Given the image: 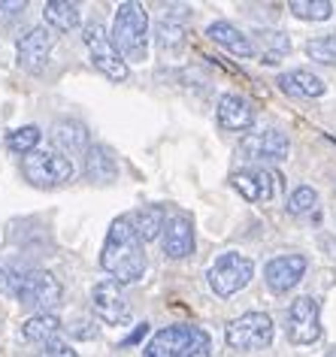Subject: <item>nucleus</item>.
Masks as SVG:
<instances>
[{"label":"nucleus","instance_id":"nucleus-25","mask_svg":"<svg viewBox=\"0 0 336 357\" xmlns=\"http://www.w3.org/2000/svg\"><path fill=\"white\" fill-rule=\"evenodd\" d=\"M288 10L303 22H324V19H330L333 3H327V0H291Z\"/></svg>","mask_w":336,"mask_h":357},{"label":"nucleus","instance_id":"nucleus-34","mask_svg":"<svg viewBox=\"0 0 336 357\" xmlns=\"http://www.w3.org/2000/svg\"><path fill=\"white\" fill-rule=\"evenodd\" d=\"M146 333H148V324H139V327H137L134 333H130V336H128V339H125V342H121V345H137V342H139V339H143Z\"/></svg>","mask_w":336,"mask_h":357},{"label":"nucleus","instance_id":"nucleus-12","mask_svg":"<svg viewBox=\"0 0 336 357\" xmlns=\"http://www.w3.org/2000/svg\"><path fill=\"white\" fill-rule=\"evenodd\" d=\"M52 37L49 28H31L24 37H19L15 43V55H19V67L28 70V73H40L49 61V52H52Z\"/></svg>","mask_w":336,"mask_h":357},{"label":"nucleus","instance_id":"nucleus-30","mask_svg":"<svg viewBox=\"0 0 336 357\" xmlns=\"http://www.w3.org/2000/svg\"><path fill=\"white\" fill-rule=\"evenodd\" d=\"M24 273H28V270H15V266H0V294H3V297H15V300H19Z\"/></svg>","mask_w":336,"mask_h":357},{"label":"nucleus","instance_id":"nucleus-8","mask_svg":"<svg viewBox=\"0 0 336 357\" xmlns=\"http://www.w3.org/2000/svg\"><path fill=\"white\" fill-rule=\"evenodd\" d=\"M61 282L49 270H28L19 291V303L24 309H33L37 315H49L61 303Z\"/></svg>","mask_w":336,"mask_h":357},{"label":"nucleus","instance_id":"nucleus-32","mask_svg":"<svg viewBox=\"0 0 336 357\" xmlns=\"http://www.w3.org/2000/svg\"><path fill=\"white\" fill-rule=\"evenodd\" d=\"M24 0H13V3H6V0H0V13H6V15H15V13H22L24 10Z\"/></svg>","mask_w":336,"mask_h":357},{"label":"nucleus","instance_id":"nucleus-22","mask_svg":"<svg viewBox=\"0 0 336 357\" xmlns=\"http://www.w3.org/2000/svg\"><path fill=\"white\" fill-rule=\"evenodd\" d=\"M43 15H46V22L55 31H73V28H79V22H82L79 6L70 3V0H49L46 13H43Z\"/></svg>","mask_w":336,"mask_h":357},{"label":"nucleus","instance_id":"nucleus-28","mask_svg":"<svg viewBox=\"0 0 336 357\" xmlns=\"http://www.w3.org/2000/svg\"><path fill=\"white\" fill-rule=\"evenodd\" d=\"M182 40H185V28L179 22H173L170 15H164L161 24H158V46L164 52H173L182 46Z\"/></svg>","mask_w":336,"mask_h":357},{"label":"nucleus","instance_id":"nucleus-16","mask_svg":"<svg viewBox=\"0 0 336 357\" xmlns=\"http://www.w3.org/2000/svg\"><path fill=\"white\" fill-rule=\"evenodd\" d=\"M254 121V106L243 94H224L218 100V124L224 130H245Z\"/></svg>","mask_w":336,"mask_h":357},{"label":"nucleus","instance_id":"nucleus-10","mask_svg":"<svg viewBox=\"0 0 336 357\" xmlns=\"http://www.w3.org/2000/svg\"><path fill=\"white\" fill-rule=\"evenodd\" d=\"M91 303H94V315L100 318L103 324H125L130 318V303L125 297V288L112 279H103L94 284Z\"/></svg>","mask_w":336,"mask_h":357},{"label":"nucleus","instance_id":"nucleus-4","mask_svg":"<svg viewBox=\"0 0 336 357\" xmlns=\"http://www.w3.org/2000/svg\"><path fill=\"white\" fill-rule=\"evenodd\" d=\"M82 43L88 46V52H91L94 67L100 70L106 79H112V82H125L128 73H130V70H128V61L119 55V49L112 46V37L106 33V28H103L100 22L85 24Z\"/></svg>","mask_w":336,"mask_h":357},{"label":"nucleus","instance_id":"nucleus-15","mask_svg":"<svg viewBox=\"0 0 336 357\" xmlns=\"http://www.w3.org/2000/svg\"><path fill=\"white\" fill-rule=\"evenodd\" d=\"M234 188L243 194L245 200L258 203V200H270L276 194V178L273 173H267L264 167H249V169H240V173L231 176Z\"/></svg>","mask_w":336,"mask_h":357},{"label":"nucleus","instance_id":"nucleus-11","mask_svg":"<svg viewBox=\"0 0 336 357\" xmlns=\"http://www.w3.org/2000/svg\"><path fill=\"white\" fill-rule=\"evenodd\" d=\"M288 151H291V142L285 133L264 130V133H252V137L243 139L240 158L252 160V164H267V160H285Z\"/></svg>","mask_w":336,"mask_h":357},{"label":"nucleus","instance_id":"nucleus-5","mask_svg":"<svg viewBox=\"0 0 336 357\" xmlns=\"http://www.w3.org/2000/svg\"><path fill=\"white\" fill-rule=\"evenodd\" d=\"M209 336L200 327H188V324H173L164 327L152 336V342L146 345L143 357H191L200 345H206Z\"/></svg>","mask_w":336,"mask_h":357},{"label":"nucleus","instance_id":"nucleus-29","mask_svg":"<svg viewBox=\"0 0 336 357\" xmlns=\"http://www.w3.org/2000/svg\"><path fill=\"white\" fill-rule=\"evenodd\" d=\"M315 203H318V194L309 188V185H303V188H297L294 194H291L288 212H291V215H306V212L315 209Z\"/></svg>","mask_w":336,"mask_h":357},{"label":"nucleus","instance_id":"nucleus-36","mask_svg":"<svg viewBox=\"0 0 336 357\" xmlns=\"http://www.w3.org/2000/svg\"><path fill=\"white\" fill-rule=\"evenodd\" d=\"M327 357H336V348H333V351H327Z\"/></svg>","mask_w":336,"mask_h":357},{"label":"nucleus","instance_id":"nucleus-33","mask_svg":"<svg viewBox=\"0 0 336 357\" xmlns=\"http://www.w3.org/2000/svg\"><path fill=\"white\" fill-rule=\"evenodd\" d=\"M91 324L88 321H76V327H73V336H79V339H91L94 336V330H88Z\"/></svg>","mask_w":336,"mask_h":357},{"label":"nucleus","instance_id":"nucleus-6","mask_svg":"<svg viewBox=\"0 0 336 357\" xmlns=\"http://www.w3.org/2000/svg\"><path fill=\"white\" fill-rule=\"evenodd\" d=\"M224 339L227 345L240 348V351H261L273 342V318L267 312H245L227 324Z\"/></svg>","mask_w":336,"mask_h":357},{"label":"nucleus","instance_id":"nucleus-31","mask_svg":"<svg viewBox=\"0 0 336 357\" xmlns=\"http://www.w3.org/2000/svg\"><path fill=\"white\" fill-rule=\"evenodd\" d=\"M40 357H79V354H76V351H73V348H70L67 342H61V339H52V342L43 345Z\"/></svg>","mask_w":336,"mask_h":357},{"label":"nucleus","instance_id":"nucleus-2","mask_svg":"<svg viewBox=\"0 0 336 357\" xmlns=\"http://www.w3.org/2000/svg\"><path fill=\"white\" fill-rule=\"evenodd\" d=\"M112 46L125 61H146L148 52V15L139 3H121L112 22Z\"/></svg>","mask_w":336,"mask_h":357},{"label":"nucleus","instance_id":"nucleus-20","mask_svg":"<svg viewBox=\"0 0 336 357\" xmlns=\"http://www.w3.org/2000/svg\"><path fill=\"white\" fill-rule=\"evenodd\" d=\"M85 176L91 178V182H100V185L112 182V178L119 176V164L106 146H91L85 151Z\"/></svg>","mask_w":336,"mask_h":357},{"label":"nucleus","instance_id":"nucleus-35","mask_svg":"<svg viewBox=\"0 0 336 357\" xmlns=\"http://www.w3.org/2000/svg\"><path fill=\"white\" fill-rule=\"evenodd\" d=\"M191 357H212V348H209V342H206V345H200V348H197V351H194Z\"/></svg>","mask_w":336,"mask_h":357},{"label":"nucleus","instance_id":"nucleus-9","mask_svg":"<svg viewBox=\"0 0 336 357\" xmlns=\"http://www.w3.org/2000/svg\"><path fill=\"white\" fill-rule=\"evenodd\" d=\"M254 273V264L249 261L245 255H236V252H227L221 255L209 270V288L218 294V297H231L240 288H245Z\"/></svg>","mask_w":336,"mask_h":357},{"label":"nucleus","instance_id":"nucleus-13","mask_svg":"<svg viewBox=\"0 0 336 357\" xmlns=\"http://www.w3.org/2000/svg\"><path fill=\"white\" fill-rule=\"evenodd\" d=\"M303 273H306V257L303 255H279L264 266L270 291H276V294L291 291L300 279H303Z\"/></svg>","mask_w":336,"mask_h":357},{"label":"nucleus","instance_id":"nucleus-18","mask_svg":"<svg viewBox=\"0 0 336 357\" xmlns=\"http://www.w3.org/2000/svg\"><path fill=\"white\" fill-rule=\"evenodd\" d=\"M206 37L212 43H218V46H224L227 52H234V55H240V58H252L254 55L252 40L245 37L240 28H234L231 22H212L206 28Z\"/></svg>","mask_w":336,"mask_h":357},{"label":"nucleus","instance_id":"nucleus-21","mask_svg":"<svg viewBox=\"0 0 336 357\" xmlns=\"http://www.w3.org/2000/svg\"><path fill=\"white\" fill-rule=\"evenodd\" d=\"M130 221H134V230L139 234V239H143V243H152V239H158L164 234L167 212L161 206H143L130 215Z\"/></svg>","mask_w":336,"mask_h":357},{"label":"nucleus","instance_id":"nucleus-14","mask_svg":"<svg viewBox=\"0 0 336 357\" xmlns=\"http://www.w3.org/2000/svg\"><path fill=\"white\" fill-rule=\"evenodd\" d=\"M161 236H164V255L173 257V261H182V257H188L194 252V225L185 212L167 218Z\"/></svg>","mask_w":336,"mask_h":357},{"label":"nucleus","instance_id":"nucleus-17","mask_svg":"<svg viewBox=\"0 0 336 357\" xmlns=\"http://www.w3.org/2000/svg\"><path fill=\"white\" fill-rule=\"evenodd\" d=\"M52 139H55L58 151H70V155H82V151L91 149V142H88V128L82 121H73V119L55 121Z\"/></svg>","mask_w":336,"mask_h":357},{"label":"nucleus","instance_id":"nucleus-27","mask_svg":"<svg viewBox=\"0 0 336 357\" xmlns=\"http://www.w3.org/2000/svg\"><path fill=\"white\" fill-rule=\"evenodd\" d=\"M306 55L312 61H318V64H336V33L309 40L306 43Z\"/></svg>","mask_w":336,"mask_h":357},{"label":"nucleus","instance_id":"nucleus-19","mask_svg":"<svg viewBox=\"0 0 336 357\" xmlns=\"http://www.w3.org/2000/svg\"><path fill=\"white\" fill-rule=\"evenodd\" d=\"M276 85L291 97H321L324 94V82L309 70H291V73H282L276 79Z\"/></svg>","mask_w":336,"mask_h":357},{"label":"nucleus","instance_id":"nucleus-7","mask_svg":"<svg viewBox=\"0 0 336 357\" xmlns=\"http://www.w3.org/2000/svg\"><path fill=\"white\" fill-rule=\"evenodd\" d=\"M285 333L294 345H312L321 339V303L315 297H297L285 315Z\"/></svg>","mask_w":336,"mask_h":357},{"label":"nucleus","instance_id":"nucleus-3","mask_svg":"<svg viewBox=\"0 0 336 357\" xmlns=\"http://www.w3.org/2000/svg\"><path fill=\"white\" fill-rule=\"evenodd\" d=\"M22 173L37 188H58L73 178V160L58 149H37L22 160Z\"/></svg>","mask_w":336,"mask_h":357},{"label":"nucleus","instance_id":"nucleus-1","mask_svg":"<svg viewBox=\"0 0 336 357\" xmlns=\"http://www.w3.org/2000/svg\"><path fill=\"white\" fill-rule=\"evenodd\" d=\"M100 266L112 275V282L121 284V288L143 279L146 252H143V239H139V234L134 230L130 215H119L109 225V234H106V243H103V252H100Z\"/></svg>","mask_w":336,"mask_h":357},{"label":"nucleus","instance_id":"nucleus-26","mask_svg":"<svg viewBox=\"0 0 336 357\" xmlns=\"http://www.w3.org/2000/svg\"><path fill=\"white\" fill-rule=\"evenodd\" d=\"M261 37V46H264V64H279V58L291 49V40L285 33H273V31H264L258 33Z\"/></svg>","mask_w":336,"mask_h":357},{"label":"nucleus","instance_id":"nucleus-23","mask_svg":"<svg viewBox=\"0 0 336 357\" xmlns=\"http://www.w3.org/2000/svg\"><path fill=\"white\" fill-rule=\"evenodd\" d=\"M58 330H61V321L52 315H31L28 321L22 324V336L28 339V342H52V339H58Z\"/></svg>","mask_w":336,"mask_h":357},{"label":"nucleus","instance_id":"nucleus-24","mask_svg":"<svg viewBox=\"0 0 336 357\" xmlns=\"http://www.w3.org/2000/svg\"><path fill=\"white\" fill-rule=\"evenodd\" d=\"M40 139H43V133H40L37 124H24V128L13 130L10 137H6V149L15 151V155H24V158H28L31 151H37Z\"/></svg>","mask_w":336,"mask_h":357}]
</instances>
